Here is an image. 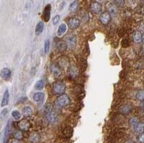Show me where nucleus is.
<instances>
[{
    "label": "nucleus",
    "mask_w": 144,
    "mask_h": 143,
    "mask_svg": "<svg viewBox=\"0 0 144 143\" xmlns=\"http://www.w3.org/2000/svg\"><path fill=\"white\" fill-rule=\"evenodd\" d=\"M142 35L140 32H135L133 34V40L137 43L141 42L142 41Z\"/></svg>",
    "instance_id": "6ab92c4d"
},
{
    "label": "nucleus",
    "mask_w": 144,
    "mask_h": 143,
    "mask_svg": "<svg viewBox=\"0 0 144 143\" xmlns=\"http://www.w3.org/2000/svg\"><path fill=\"white\" fill-rule=\"evenodd\" d=\"M136 98L141 101H144V90H139L136 94Z\"/></svg>",
    "instance_id": "b1692460"
},
{
    "label": "nucleus",
    "mask_w": 144,
    "mask_h": 143,
    "mask_svg": "<svg viewBox=\"0 0 144 143\" xmlns=\"http://www.w3.org/2000/svg\"><path fill=\"white\" fill-rule=\"evenodd\" d=\"M9 98V94L8 90H7L5 92H4V96H3L2 101V104H1L2 107H6V106L8 104Z\"/></svg>",
    "instance_id": "dca6fc26"
},
{
    "label": "nucleus",
    "mask_w": 144,
    "mask_h": 143,
    "mask_svg": "<svg viewBox=\"0 0 144 143\" xmlns=\"http://www.w3.org/2000/svg\"><path fill=\"white\" fill-rule=\"evenodd\" d=\"M134 129H135V132H136V133H138V134H141V133H143L144 124L139 122V123L135 127H134Z\"/></svg>",
    "instance_id": "a211bd4d"
},
{
    "label": "nucleus",
    "mask_w": 144,
    "mask_h": 143,
    "mask_svg": "<svg viewBox=\"0 0 144 143\" xmlns=\"http://www.w3.org/2000/svg\"><path fill=\"white\" fill-rule=\"evenodd\" d=\"M128 123H129V125H130V126H132V127L134 128V127L139 123L138 119L137 117H131L130 119H129Z\"/></svg>",
    "instance_id": "4be33fe9"
},
{
    "label": "nucleus",
    "mask_w": 144,
    "mask_h": 143,
    "mask_svg": "<svg viewBox=\"0 0 144 143\" xmlns=\"http://www.w3.org/2000/svg\"><path fill=\"white\" fill-rule=\"evenodd\" d=\"M50 40L47 39L45 41V44H44V51H45V53H48L49 49H50Z\"/></svg>",
    "instance_id": "c756f323"
},
{
    "label": "nucleus",
    "mask_w": 144,
    "mask_h": 143,
    "mask_svg": "<svg viewBox=\"0 0 144 143\" xmlns=\"http://www.w3.org/2000/svg\"><path fill=\"white\" fill-rule=\"evenodd\" d=\"M51 5L48 4L45 6L44 11H43V19L46 23H48L50 18H51Z\"/></svg>",
    "instance_id": "6e6552de"
},
{
    "label": "nucleus",
    "mask_w": 144,
    "mask_h": 143,
    "mask_svg": "<svg viewBox=\"0 0 144 143\" xmlns=\"http://www.w3.org/2000/svg\"><path fill=\"white\" fill-rule=\"evenodd\" d=\"M142 42H143V44H144V34L143 35V36H142Z\"/></svg>",
    "instance_id": "58836bf2"
},
{
    "label": "nucleus",
    "mask_w": 144,
    "mask_h": 143,
    "mask_svg": "<svg viewBox=\"0 0 144 143\" xmlns=\"http://www.w3.org/2000/svg\"><path fill=\"white\" fill-rule=\"evenodd\" d=\"M108 9L109 12H110V14H115L117 12V8H116V7L113 4H109L108 5Z\"/></svg>",
    "instance_id": "393cba45"
},
{
    "label": "nucleus",
    "mask_w": 144,
    "mask_h": 143,
    "mask_svg": "<svg viewBox=\"0 0 144 143\" xmlns=\"http://www.w3.org/2000/svg\"><path fill=\"white\" fill-rule=\"evenodd\" d=\"M29 140L32 143H38L40 140V137L38 133L35 132H31L30 135L29 136Z\"/></svg>",
    "instance_id": "f8f14e48"
},
{
    "label": "nucleus",
    "mask_w": 144,
    "mask_h": 143,
    "mask_svg": "<svg viewBox=\"0 0 144 143\" xmlns=\"http://www.w3.org/2000/svg\"><path fill=\"white\" fill-rule=\"evenodd\" d=\"M43 29H44V23H42V21H40L37 24L36 28H35V34L37 35H40L42 32Z\"/></svg>",
    "instance_id": "f3484780"
},
{
    "label": "nucleus",
    "mask_w": 144,
    "mask_h": 143,
    "mask_svg": "<svg viewBox=\"0 0 144 143\" xmlns=\"http://www.w3.org/2000/svg\"><path fill=\"white\" fill-rule=\"evenodd\" d=\"M91 10L94 14H98L102 11V5L98 2H92L91 4Z\"/></svg>",
    "instance_id": "9b49d317"
},
{
    "label": "nucleus",
    "mask_w": 144,
    "mask_h": 143,
    "mask_svg": "<svg viewBox=\"0 0 144 143\" xmlns=\"http://www.w3.org/2000/svg\"><path fill=\"white\" fill-rule=\"evenodd\" d=\"M60 20V16L59 15H56V16H55V17L53 18V24H54V25H56L58 24V23L59 22Z\"/></svg>",
    "instance_id": "473e14b6"
},
{
    "label": "nucleus",
    "mask_w": 144,
    "mask_h": 143,
    "mask_svg": "<svg viewBox=\"0 0 144 143\" xmlns=\"http://www.w3.org/2000/svg\"><path fill=\"white\" fill-rule=\"evenodd\" d=\"M68 75L71 76V77H73V78H74V77H76L77 76V70L73 67H71L68 68Z\"/></svg>",
    "instance_id": "cd10ccee"
},
{
    "label": "nucleus",
    "mask_w": 144,
    "mask_h": 143,
    "mask_svg": "<svg viewBox=\"0 0 144 143\" xmlns=\"http://www.w3.org/2000/svg\"><path fill=\"white\" fill-rule=\"evenodd\" d=\"M51 72L53 74V76L54 77H56V78H58L61 75V70L58 67V65H57L56 64H53L51 65Z\"/></svg>",
    "instance_id": "0eeeda50"
},
{
    "label": "nucleus",
    "mask_w": 144,
    "mask_h": 143,
    "mask_svg": "<svg viewBox=\"0 0 144 143\" xmlns=\"http://www.w3.org/2000/svg\"><path fill=\"white\" fill-rule=\"evenodd\" d=\"M72 135H73V129L71 126H67L63 130V135L64 138H71Z\"/></svg>",
    "instance_id": "2eb2a0df"
},
{
    "label": "nucleus",
    "mask_w": 144,
    "mask_h": 143,
    "mask_svg": "<svg viewBox=\"0 0 144 143\" xmlns=\"http://www.w3.org/2000/svg\"><path fill=\"white\" fill-rule=\"evenodd\" d=\"M45 117L50 123H54L56 122L58 117L56 112L53 110V107L51 104H48L45 106Z\"/></svg>",
    "instance_id": "f03ea898"
},
{
    "label": "nucleus",
    "mask_w": 144,
    "mask_h": 143,
    "mask_svg": "<svg viewBox=\"0 0 144 143\" xmlns=\"http://www.w3.org/2000/svg\"><path fill=\"white\" fill-rule=\"evenodd\" d=\"M58 47V48H59L60 50L63 51V50H66V48H67V45H66V43H64V42H59Z\"/></svg>",
    "instance_id": "2f4dec72"
},
{
    "label": "nucleus",
    "mask_w": 144,
    "mask_h": 143,
    "mask_svg": "<svg viewBox=\"0 0 144 143\" xmlns=\"http://www.w3.org/2000/svg\"><path fill=\"white\" fill-rule=\"evenodd\" d=\"M32 113H33V110L30 107H25L23 109V114L25 117H30L32 114Z\"/></svg>",
    "instance_id": "412c9836"
},
{
    "label": "nucleus",
    "mask_w": 144,
    "mask_h": 143,
    "mask_svg": "<svg viewBox=\"0 0 144 143\" xmlns=\"http://www.w3.org/2000/svg\"><path fill=\"white\" fill-rule=\"evenodd\" d=\"M44 86V84H43V81L42 80H39L36 82V84L35 85V88L37 90H41Z\"/></svg>",
    "instance_id": "c85d7f7f"
},
{
    "label": "nucleus",
    "mask_w": 144,
    "mask_h": 143,
    "mask_svg": "<svg viewBox=\"0 0 144 143\" xmlns=\"http://www.w3.org/2000/svg\"><path fill=\"white\" fill-rule=\"evenodd\" d=\"M111 20V14L109 12H103L99 16V21L103 25H108Z\"/></svg>",
    "instance_id": "423d86ee"
},
{
    "label": "nucleus",
    "mask_w": 144,
    "mask_h": 143,
    "mask_svg": "<svg viewBox=\"0 0 144 143\" xmlns=\"http://www.w3.org/2000/svg\"><path fill=\"white\" fill-rule=\"evenodd\" d=\"M53 91L56 95H62L66 91L65 84L61 81L55 82L54 84V86H53Z\"/></svg>",
    "instance_id": "7ed1b4c3"
},
{
    "label": "nucleus",
    "mask_w": 144,
    "mask_h": 143,
    "mask_svg": "<svg viewBox=\"0 0 144 143\" xmlns=\"http://www.w3.org/2000/svg\"><path fill=\"white\" fill-rule=\"evenodd\" d=\"M138 142L139 143H144V132L140 134V135L138 137Z\"/></svg>",
    "instance_id": "72a5a7b5"
},
{
    "label": "nucleus",
    "mask_w": 144,
    "mask_h": 143,
    "mask_svg": "<svg viewBox=\"0 0 144 143\" xmlns=\"http://www.w3.org/2000/svg\"><path fill=\"white\" fill-rule=\"evenodd\" d=\"M140 1H141V2H144V0H140Z\"/></svg>",
    "instance_id": "ea45409f"
},
{
    "label": "nucleus",
    "mask_w": 144,
    "mask_h": 143,
    "mask_svg": "<svg viewBox=\"0 0 144 143\" xmlns=\"http://www.w3.org/2000/svg\"><path fill=\"white\" fill-rule=\"evenodd\" d=\"M1 76L4 80H6L7 81L9 79L11 78V70H9V68H2L1 70Z\"/></svg>",
    "instance_id": "9d476101"
},
{
    "label": "nucleus",
    "mask_w": 144,
    "mask_h": 143,
    "mask_svg": "<svg viewBox=\"0 0 144 143\" xmlns=\"http://www.w3.org/2000/svg\"><path fill=\"white\" fill-rule=\"evenodd\" d=\"M7 112H8V109H4L2 111V113H1V117H4V116L7 114Z\"/></svg>",
    "instance_id": "c9c22d12"
},
{
    "label": "nucleus",
    "mask_w": 144,
    "mask_h": 143,
    "mask_svg": "<svg viewBox=\"0 0 144 143\" xmlns=\"http://www.w3.org/2000/svg\"><path fill=\"white\" fill-rule=\"evenodd\" d=\"M68 45H69V47L71 48H73L75 46V43H76V39L73 36H70L68 37Z\"/></svg>",
    "instance_id": "a878e982"
},
{
    "label": "nucleus",
    "mask_w": 144,
    "mask_h": 143,
    "mask_svg": "<svg viewBox=\"0 0 144 143\" xmlns=\"http://www.w3.org/2000/svg\"><path fill=\"white\" fill-rule=\"evenodd\" d=\"M69 104H70V98L66 94H62V95L59 96L55 100V102H54L56 107L58 108V109H62L63 107H66Z\"/></svg>",
    "instance_id": "f257e3e1"
},
{
    "label": "nucleus",
    "mask_w": 144,
    "mask_h": 143,
    "mask_svg": "<svg viewBox=\"0 0 144 143\" xmlns=\"http://www.w3.org/2000/svg\"><path fill=\"white\" fill-rule=\"evenodd\" d=\"M44 98H45V96H44V94L42 92H37L33 96L34 101L38 102V103L42 102L43 100H44Z\"/></svg>",
    "instance_id": "4468645a"
},
{
    "label": "nucleus",
    "mask_w": 144,
    "mask_h": 143,
    "mask_svg": "<svg viewBox=\"0 0 144 143\" xmlns=\"http://www.w3.org/2000/svg\"><path fill=\"white\" fill-rule=\"evenodd\" d=\"M68 27L71 29H76L80 25V21L77 18H71L69 19L68 23Z\"/></svg>",
    "instance_id": "1a4fd4ad"
},
{
    "label": "nucleus",
    "mask_w": 144,
    "mask_h": 143,
    "mask_svg": "<svg viewBox=\"0 0 144 143\" xmlns=\"http://www.w3.org/2000/svg\"><path fill=\"white\" fill-rule=\"evenodd\" d=\"M113 2L115 3L116 5L122 6L124 4V0H113Z\"/></svg>",
    "instance_id": "f704fd0d"
},
{
    "label": "nucleus",
    "mask_w": 144,
    "mask_h": 143,
    "mask_svg": "<svg viewBox=\"0 0 144 143\" xmlns=\"http://www.w3.org/2000/svg\"><path fill=\"white\" fill-rule=\"evenodd\" d=\"M9 143H20V141L17 140V139H12L11 140L9 141Z\"/></svg>",
    "instance_id": "4c0bfd02"
},
{
    "label": "nucleus",
    "mask_w": 144,
    "mask_h": 143,
    "mask_svg": "<svg viewBox=\"0 0 144 143\" xmlns=\"http://www.w3.org/2000/svg\"><path fill=\"white\" fill-rule=\"evenodd\" d=\"M12 117L14 118L15 120H19L21 118V114L19 111L17 110H14L12 112Z\"/></svg>",
    "instance_id": "bb28decb"
},
{
    "label": "nucleus",
    "mask_w": 144,
    "mask_h": 143,
    "mask_svg": "<svg viewBox=\"0 0 144 143\" xmlns=\"http://www.w3.org/2000/svg\"><path fill=\"white\" fill-rule=\"evenodd\" d=\"M18 127L22 131H28L30 127V123L27 119H23V120L19 122Z\"/></svg>",
    "instance_id": "39448f33"
},
{
    "label": "nucleus",
    "mask_w": 144,
    "mask_h": 143,
    "mask_svg": "<svg viewBox=\"0 0 144 143\" xmlns=\"http://www.w3.org/2000/svg\"><path fill=\"white\" fill-rule=\"evenodd\" d=\"M66 31V24L63 23L61 25H60L59 28H58V32H57V35L58 36H61L63 34L65 33Z\"/></svg>",
    "instance_id": "aec40b11"
},
{
    "label": "nucleus",
    "mask_w": 144,
    "mask_h": 143,
    "mask_svg": "<svg viewBox=\"0 0 144 143\" xmlns=\"http://www.w3.org/2000/svg\"><path fill=\"white\" fill-rule=\"evenodd\" d=\"M13 138L14 139H17L18 140H22L23 138V134L22 131H20V130H15L13 132Z\"/></svg>",
    "instance_id": "5701e85b"
},
{
    "label": "nucleus",
    "mask_w": 144,
    "mask_h": 143,
    "mask_svg": "<svg viewBox=\"0 0 144 143\" xmlns=\"http://www.w3.org/2000/svg\"><path fill=\"white\" fill-rule=\"evenodd\" d=\"M122 46H124V47H127V46H128V44H129V42H128V39L123 40L122 42Z\"/></svg>",
    "instance_id": "e433bc0d"
},
{
    "label": "nucleus",
    "mask_w": 144,
    "mask_h": 143,
    "mask_svg": "<svg viewBox=\"0 0 144 143\" xmlns=\"http://www.w3.org/2000/svg\"><path fill=\"white\" fill-rule=\"evenodd\" d=\"M77 7H78V2L76 1H74L69 6V9L71 11H75L76 9H77Z\"/></svg>",
    "instance_id": "7c9ffc66"
},
{
    "label": "nucleus",
    "mask_w": 144,
    "mask_h": 143,
    "mask_svg": "<svg viewBox=\"0 0 144 143\" xmlns=\"http://www.w3.org/2000/svg\"><path fill=\"white\" fill-rule=\"evenodd\" d=\"M12 128V122L11 120H9L6 126L5 130H4V139H3V143H7L8 141L9 136L10 135Z\"/></svg>",
    "instance_id": "20e7f679"
},
{
    "label": "nucleus",
    "mask_w": 144,
    "mask_h": 143,
    "mask_svg": "<svg viewBox=\"0 0 144 143\" xmlns=\"http://www.w3.org/2000/svg\"><path fill=\"white\" fill-rule=\"evenodd\" d=\"M133 109V107L130 104H125V105H122V107H120V112L121 114H127L131 112V110Z\"/></svg>",
    "instance_id": "ddd939ff"
}]
</instances>
